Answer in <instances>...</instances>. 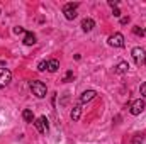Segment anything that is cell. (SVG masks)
I'll return each instance as SVG.
<instances>
[{"label":"cell","instance_id":"cell-1","mask_svg":"<svg viewBox=\"0 0 146 144\" xmlns=\"http://www.w3.org/2000/svg\"><path fill=\"white\" fill-rule=\"evenodd\" d=\"M29 87H31L33 95H36L37 98H44V97H46V93H48L46 85H44L42 81H39V80H33V81L29 83Z\"/></svg>","mask_w":146,"mask_h":144},{"label":"cell","instance_id":"cell-2","mask_svg":"<svg viewBox=\"0 0 146 144\" xmlns=\"http://www.w3.org/2000/svg\"><path fill=\"white\" fill-rule=\"evenodd\" d=\"M131 54H133V59H134V63H136L138 66L146 65V53H145L143 48H133Z\"/></svg>","mask_w":146,"mask_h":144},{"label":"cell","instance_id":"cell-3","mask_svg":"<svg viewBox=\"0 0 146 144\" xmlns=\"http://www.w3.org/2000/svg\"><path fill=\"white\" fill-rule=\"evenodd\" d=\"M76 9H78V3L75 2V3H66L65 7H63V14H65V17L68 19V20H73L75 17H76Z\"/></svg>","mask_w":146,"mask_h":144},{"label":"cell","instance_id":"cell-4","mask_svg":"<svg viewBox=\"0 0 146 144\" xmlns=\"http://www.w3.org/2000/svg\"><path fill=\"white\" fill-rule=\"evenodd\" d=\"M146 107V104H145V100H141V98H138V100H134L131 105H129V112L133 114V115H139L143 110H145Z\"/></svg>","mask_w":146,"mask_h":144},{"label":"cell","instance_id":"cell-5","mask_svg":"<svg viewBox=\"0 0 146 144\" xmlns=\"http://www.w3.org/2000/svg\"><path fill=\"white\" fill-rule=\"evenodd\" d=\"M34 126H36V129L41 132V134H46L48 132V129H49V124H48V119L44 117V115H41V117H37L36 120H34Z\"/></svg>","mask_w":146,"mask_h":144},{"label":"cell","instance_id":"cell-6","mask_svg":"<svg viewBox=\"0 0 146 144\" xmlns=\"http://www.w3.org/2000/svg\"><path fill=\"white\" fill-rule=\"evenodd\" d=\"M109 46L112 48H122L124 46V36L121 32H115L109 37Z\"/></svg>","mask_w":146,"mask_h":144},{"label":"cell","instance_id":"cell-7","mask_svg":"<svg viewBox=\"0 0 146 144\" xmlns=\"http://www.w3.org/2000/svg\"><path fill=\"white\" fill-rule=\"evenodd\" d=\"M12 80V73L9 71L7 68H0V88L7 87Z\"/></svg>","mask_w":146,"mask_h":144},{"label":"cell","instance_id":"cell-8","mask_svg":"<svg viewBox=\"0 0 146 144\" xmlns=\"http://www.w3.org/2000/svg\"><path fill=\"white\" fill-rule=\"evenodd\" d=\"M95 90H85L83 93H82V97H80V104H87V102H90V100H94L95 98Z\"/></svg>","mask_w":146,"mask_h":144},{"label":"cell","instance_id":"cell-9","mask_svg":"<svg viewBox=\"0 0 146 144\" xmlns=\"http://www.w3.org/2000/svg\"><path fill=\"white\" fill-rule=\"evenodd\" d=\"M95 27V20L94 19H83L82 20V31L83 32H90Z\"/></svg>","mask_w":146,"mask_h":144},{"label":"cell","instance_id":"cell-10","mask_svg":"<svg viewBox=\"0 0 146 144\" xmlns=\"http://www.w3.org/2000/svg\"><path fill=\"white\" fill-rule=\"evenodd\" d=\"M127 70H129L127 61H121V63H117V66L114 68V71L117 73V75H124V73H127Z\"/></svg>","mask_w":146,"mask_h":144},{"label":"cell","instance_id":"cell-11","mask_svg":"<svg viewBox=\"0 0 146 144\" xmlns=\"http://www.w3.org/2000/svg\"><path fill=\"white\" fill-rule=\"evenodd\" d=\"M22 117H24V120L26 122H29V124H34V114H33V110L31 108H26L24 112H22Z\"/></svg>","mask_w":146,"mask_h":144},{"label":"cell","instance_id":"cell-12","mask_svg":"<svg viewBox=\"0 0 146 144\" xmlns=\"http://www.w3.org/2000/svg\"><path fill=\"white\" fill-rule=\"evenodd\" d=\"M80 115H82V107H80V104L78 105H75V107L72 108V114H70V117H72V120H78L80 119Z\"/></svg>","mask_w":146,"mask_h":144},{"label":"cell","instance_id":"cell-13","mask_svg":"<svg viewBox=\"0 0 146 144\" xmlns=\"http://www.w3.org/2000/svg\"><path fill=\"white\" fill-rule=\"evenodd\" d=\"M24 44H26V46L36 44V36H34L33 32H26V36H24Z\"/></svg>","mask_w":146,"mask_h":144},{"label":"cell","instance_id":"cell-14","mask_svg":"<svg viewBox=\"0 0 146 144\" xmlns=\"http://www.w3.org/2000/svg\"><path fill=\"white\" fill-rule=\"evenodd\" d=\"M60 70V63H58V59H49L48 61V71L54 73Z\"/></svg>","mask_w":146,"mask_h":144},{"label":"cell","instance_id":"cell-15","mask_svg":"<svg viewBox=\"0 0 146 144\" xmlns=\"http://www.w3.org/2000/svg\"><path fill=\"white\" fill-rule=\"evenodd\" d=\"M73 78H75V75H73V71H68L65 76H63V83H68V81H73Z\"/></svg>","mask_w":146,"mask_h":144},{"label":"cell","instance_id":"cell-16","mask_svg":"<svg viewBox=\"0 0 146 144\" xmlns=\"http://www.w3.org/2000/svg\"><path fill=\"white\" fill-rule=\"evenodd\" d=\"M143 141H145V136H143V134H136V136H134V141H133V144H141Z\"/></svg>","mask_w":146,"mask_h":144},{"label":"cell","instance_id":"cell-17","mask_svg":"<svg viewBox=\"0 0 146 144\" xmlns=\"http://www.w3.org/2000/svg\"><path fill=\"white\" fill-rule=\"evenodd\" d=\"M37 70H39V71H44V70H48V61H39V65H37Z\"/></svg>","mask_w":146,"mask_h":144},{"label":"cell","instance_id":"cell-18","mask_svg":"<svg viewBox=\"0 0 146 144\" xmlns=\"http://www.w3.org/2000/svg\"><path fill=\"white\" fill-rule=\"evenodd\" d=\"M133 32H134L136 36H143V34H145V31H143V29H139L138 26H136V27H133Z\"/></svg>","mask_w":146,"mask_h":144},{"label":"cell","instance_id":"cell-19","mask_svg":"<svg viewBox=\"0 0 146 144\" xmlns=\"http://www.w3.org/2000/svg\"><path fill=\"white\" fill-rule=\"evenodd\" d=\"M14 34H26V31H24V27H14Z\"/></svg>","mask_w":146,"mask_h":144},{"label":"cell","instance_id":"cell-20","mask_svg":"<svg viewBox=\"0 0 146 144\" xmlns=\"http://www.w3.org/2000/svg\"><path fill=\"white\" fill-rule=\"evenodd\" d=\"M139 92H141V95H143V97H146V81H145V83H141Z\"/></svg>","mask_w":146,"mask_h":144},{"label":"cell","instance_id":"cell-21","mask_svg":"<svg viewBox=\"0 0 146 144\" xmlns=\"http://www.w3.org/2000/svg\"><path fill=\"white\" fill-rule=\"evenodd\" d=\"M112 14H114V17H121V10H119L117 7L114 9V12H112Z\"/></svg>","mask_w":146,"mask_h":144},{"label":"cell","instance_id":"cell-22","mask_svg":"<svg viewBox=\"0 0 146 144\" xmlns=\"http://www.w3.org/2000/svg\"><path fill=\"white\" fill-rule=\"evenodd\" d=\"M109 5L112 9H115V7H117V0H109Z\"/></svg>","mask_w":146,"mask_h":144},{"label":"cell","instance_id":"cell-23","mask_svg":"<svg viewBox=\"0 0 146 144\" xmlns=\"http://www.w3.org/2000/svg\"><path fill=\"white\" fill-rule=\"evenodd\" d=\"M127 22H129V17H122L121 19V24H127Z\"/></svg>","mask_w":146,"mask_h":144},{"label":"cell","instance_id":"cell-24","mask_svg":"<svg viewBox=\"0 0 146 144\" xmlns=\"http://www.w3.org/2000/svg\"><path fill=\"white\" fill-rule=\"evenodd\" d=\"M145 32H146V29H145Z\"/></svg>","mask_w":146,"mask_h":144}]
</instances>
